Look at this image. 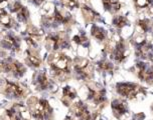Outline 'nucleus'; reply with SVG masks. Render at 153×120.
<instances>
[{"instance_id": "obj_1", "label": "nucleus", "mask_w": 153, "mask_h": 120, "mask_svg": "<svg viewBox=\"0 0 153 120\" xmlns=\"http://www.w3.org/2000/svg\"><path fill=\"white\" fill-rule=\"evenodd\" d=\"M28 106L32 117L37 120H48L53 114V109L45 99L32 97L28 100Z\"/></svg>"}, {"instance_id": "obj_2", "label": "nucleus", "mask_w": 153, "mask_h": 120, "mask_svg": "<svg viewBox=\"0 0 153 120\" xmlns=\"http://www.w3.org/2000/svg\"><path fill=\"white\" fill-rule=\"evenodd\" d=\"M48 64L51 71L57 77L65 76L71 72V59L64 53H54L51 55Z\"/></svg>"}, {"instance_id": "obj_3", "label": "nucleus", "mask_w": 153, "mask_h": 120, "mask_svg": "<svg viewBox=\"0 0 153 120\" xmlns=\"http://www.w3.org/2000/svg\"><path fill=\"white\" fill-rule=\"evenodd\" d=\"M132 43L136 51V55L142 59H151L153 55V44L143 34H138L133 38Z\"/></svg>"}, {"instance_id": "obj_4", "label": "nucleus", "mask_w": 153, "mask_h": 120, "mask_svg": "<svg viewBox=\"0 0 153 120\" xmlns=\"http://www.w3.org/2000/svg\"><path fill=\"white\" fill-rule=\"evenodd\" d=\"M0 69L3 72L10 73L15 77H21L25 73V67L17 60L12 58H4L0 61Z\"/></svg>"}, {"instance_id": "obj_5", "label": "nucleus", "mask_w": 153, "mask_h": 120, "mask_svg": "<svg viewBox=\"0 0 153 120\" xmlns=\"http://www.w3.org/2000/svg\"><path fill=\"white\" fill-rule=\"evenodd\" d=\"M117 92L123 97L129 98V99H133L136 98L138 95H140L142 93H145L143 87H141L140 85L136 83H118L116 86Z\"/></svg>"}, {"instance_id": "obj_6", "label": "nucleus", "mask_w": 153, "mask_h": 120, "mask_svg": "<svg viewBox=\"0 0 153 120\" xmlns=\"http://www.w3.org/2000/svg\"><path fill=\"white\" fill-rule=\"evenodd\" d=\"M74 70H75L78 78L82 80H89L93 75V67L89 60L84 58H76L74 62Z\"/></svg>"}, {"instance_id": "obj_7", "label": "nucleus", "mask_w": 153, "mask_h": 120, "mask_svg": "<svg viewBox=\"0 0 153 120\" xmlns=\"http://www.w3.org/2000/svg\"><path fill=\"white\" fill-rule=\"evenodd\" d=\"M46 45H48V49L57 50V49L69 48L70 41L68 39V36L65 33H56L48 36V38H46Z\"/></svg>"}, {"instance_id": "obj_8", "label": "nucleus", "mask_w": 153, "mask_h": 120, "mask_svg": "<svg viewBox=\"0 0 153 120\" xmlns=\"http://www.w3.org/2000/svg\"><path fill=\"white\" fill-rule=\"evenodd\" d=\"M139 79L148 84H153V66L146 62H138L135 65Z\"/></svg>"}, {"instance_id": "obj_9", "label": "nucleus", "mask_w": 153, "mask_h": 120, "mask_svg": "<svg viewBox=\"0 0 153 120\" xmlns=\"http://www.w3.org/2000/svg\"><path fill=\"white\" fill-rule=\"evenodd\" d=\"M111 56L114 59V61L118 62V63H121L127 58V48L124 40L119 39L115 41L111 49Z\"/></svg>"}, {"instance_id": "obj_10", "label": "nucleus", "mask_w": 153, "mask_h": 120, "mask_svg": "<svg viewBox=\"0 0 153 120\" xmlns=\"http://www.w3.org/2000/svg\"><path fill=\"white\" fill-rule=\"evenodd\" d=\"M4 82V93L7 95L8 97L12 98H22L25 93V90L22 86H20L18 83L11 82V81L5 79Z\"/></svg>"}, {"instance_id": "obj_11", "label": "nucleus", "mask_w": 153, "mask_h": 120, "mask_svg": "<svg viewBox=\"0 0 153 120\" xmlns=\"http://www.w3.org/2000/svg\"><path fill=\"white\" fill-rule=\"evenodd\" d=\"M88 100H90L92 103H94L95 105H102L106 101V91L105 89L100 87H88Z\"/></svg>"}, {"instance_id": "obj_12", "label": "nucleus", "mask_w": 153, "mask_h": 120, "mask_svg": "<svg viewBox=\"0 0 153 120\" xmlns=\"http://www.w3.org/2000/svg\"><path fill=\"white\" fill-rule=\"evenodd\" d=\"M28 111L21 104H14L6 110V115L9 120H29Z\"/></svg>"}, {"instance_id": "obj_13", "label": "nucleus", "mask_w": 153, "mask_h": 120, "mask_svg": "<svg viewBox=\"0 0 153 120\" xmlns=\"http://www.w3.org/2000/svg\"><path fill=\"white\" fill-rule=\"evenodd\" d=\"M10 10L12 13H14L16 17L20 22H26L27 19L29 17V11L28 9L23 6L19 1H14L10 5Z\"/></svg>"}, {"instance_id": "obj_14", "label": "nucleus", "mask_w": 153, "mask_h": 120, "mask_svg": "<svg viewBox=\"0 0 153 120\" xmlns=\"http://www.w3.org/2000/svg\"><path fill=\"white\" fill-rule=\"evenodd\" d=\"M0 44H1L3 48L9 49V50H13V51H18L19 48H20V40L15 35L7 34L1 39Z\"/></svg>"}, {"instance_id": "obj_15", "label": "nucleus", "mask_w": 153, "mask_h": 120, "mask_svg": "<svg viewBox=\"0 0 153 120\" xmlns=\"http://www.w3.org/2000/svg\"><path fill=\"white\" fill-rule=\"evenodd\" d=\"M74 112L79 120H93L92 114L89 111L88 106L84 102L78 101L74 105Z\"/></svg>"}, {"instance_id": "obj_16", "label": "nucleus", "mask_w": 153, "mask_h": 120, "mask_svg": "<svg viewBox=\"0 0 153 120\" xmlns=\"http://www.w3.org/2000/svg\"><path fill=\"white\" fill-rule=\"evenodd\" d=\"M33 83L38 90H48L53 85V82L48 78V75L45 71H40L35 74Z\"/></svg>"}, {"instance_id": "obj_17", "label": "nucleus", "mask_w": 153, "mask_h": 120, "mask_svg": "<svg viewBox=\"0 0 153 120\" xmlns=\"http://www.w3.org/2000/svg\"><path fill=\"white\" fill-rule=\"evenodd\" d=\"M111 106H112L113 113L115 114L116 117H122V116H124L125 114H127L128 112V106L126 104V102L123 101V100H120V99L113 100Z\"/></svg>"}, {"instance_id": "obj_18", "label": "nucleus", "mask_w": 153, "mask_h": 120, "mask_svg": "<svg viewBox=\"0 0 153 120\" xmlns=\"http://www.w3.org/2000/svg\"><path fill=\"white\" fill-rule=\"evenodd\" d=\"M102 2L105 10H107L110 13L118 12L122 7L121 2L118 1V0H102Z\"/></svg>"}, {"instance_id": "obj_19", "label": "nucleus", "mask_w": 153, "mask_h": 120, "mask_svg": "<svg viewBox=\"0 0 153 120\" xmlns=\"http://www.w3.org/2000/svg\"><path fill=\"white\" fill-rule=\"evenodd\" d=\"M82 12H83V15L85 19H86V21H88V22H94V21L99 20V18H100V15L98 14L95 10H93L92 8L86 6V5L82 6Z\"/></svg>"}, {"instance_id": "obj_20", "label": "nucleus", "mask_w": 153, "mask_h": 120, "mask_svg": "<svg viewBox=\"0 0 153 120\" xmlns=\"http://www.w3.org/2000/svg\"><path fill=\"white\" fill-rule=\"evenodd\" d=\"M76 97V92L75 89L70 86L64 87V89H62V102H64L65 104L68 105L71 101H73Z\"/></svg>"}, {"instance_id": "obj_21", "label": "nucleus", "mask_w": 153, "mask_h": 120, "mask_svg": "<svg viewBox=\"0 0 153 120\" xmlns=\"http://www.w3.org/2000/svg\"><path fill=\"white\" fill-rule=\"evenodd\" d=\"M26 61L32 67H39L42 64V60H40L39 56L33 50H29V49L26 51Z\"/></svg>"}, {"instance_id": "obj_22", "label": "nucleus", "mask_w": 153, "mask_h": 120, "mask_svg": "<svg viewBox=\"0 0 153 120\" xmlns=\"http://www.w3.org/2000/svg\"><path fill=\"white\" fill-rule=\"evenodd\" d=\"M91 34L93 37H95L96 39L99 40V41H104V40L107 38V31L104 28H102V27L97 26V25H95V24L91 28Z\"/></svg>"}, {"instance_id": "obj_23", "label": "nucleus", "mask_w": 153, "mask_h": 120, "mask_svg": "<svg viewBox=\"0 0 153 120\" xmlns=\"http://www.w3.org/2000/svg\"><path fill=\"white\" fill-rule=\"evenodd\" d=\"M113 25L118 29H123L124 27L129 26V20L124 15H117L113 18Z\"/></svg>"}, {"instance_id": "obj_24", "label": "nucleus", "mask_w": 153, "mask_h": 120, "mask_svg": "<svg viewBox=\"0 0 153 120\" xmlns=\"http://www.w3.org/2000/svg\"><path fill=\"white\" fill-rule=\"evenodd\" d=\"M136 25H137V28L140 30V34H144L149 32L150 29H151V21L149 19L142 18L137 21Z\"/></svg>"}, {"instance_id": "obj_25", "label": "nucleus", "mask_w": 153, "mask_h": 120, "mask_svg": "<svg viewBox=\"0 0 153 120\" xmlns=\"http://www.w3.org/2000/svg\"><path fill=\"white\" fill-rule=\"evenodd\" d=\"M0 23L8 28L12 26V19L3 8H0Z\"/></svg>"}, {"instance_id": "obj_26", "label": "nucleus", "mask_w": 153, "mask_h": 120, "mask_svg": "<svg viewBox=\"0 0 153 120\" xmlns=\"http://www.w3.org/2000/svg\"><path fill=\"white\" fill-rule=\"evenodd\" d=\"M98 68H99L101 71L107 72V73H113L114 71V65L106 59H103L98 62Z\"/></svg>"}, {"instance_id": "obj_27", "label": "nucleus", "mask_w": 153, "mask_h": 120, "mask_svg": "<svg viewBox=\"0 0 153 120\" xmlns=\"http://www.w3.org/2000/svg\"><path fill=\"white\" fill-rule=\"evenodd\" d=\"M73 40H74V42H76L78 45H82V46H84V47H88L89 46V39L84 32H81L80 34L74 36Z\"/></svg>"}, {"instance_id": "obj_28", "label": "nucleus", "mask_w": 153, "mask_h": 120, "mask_svg": "<svg viewBox=\"0 0 153 120\" xmlns=\"http://www.w3.org/2000/svg\"><path fill=\"white\" fill-rule=\"evenodd\" d=\"M134 4L137 9H146L153 7V0H134Z\"/></svg>"}, {"instance_id": "obj_29", "label": "nucleus", "mask_w": 153, "mask_h": 120, "mask_svg": "<svg viewBox=\"0 0 153 120\" xmlns=\"http://www.w3.org/2000/svg\"><path fill=\"white\" fill-rule=\"evenodd\" d=\"M62 6L70 8V9H75L79 7V2L76 0H61Z\"/></svg>"}, {"instance_id": "obj_30", "label": "nucleus", "mask_w": 153, "mask_h": 120, "mask_svg": "<svg viewBox=\"0 0 153 120\" xmlns=\"http://www.w3.org/2000/svg\"><path fill=\"white\" fill-rule=\"evenodd\" d=\"M28 1H30L32 4L36 5V6H39L40 4H42L45 2V0H28Z\"/></svg>"}, {"instance_id": "obj_31", "label": "nucleus", "mask_w": 153, "mask_h": 120, "mask_svg": "<svg viewBox=\"0 0 153 120\" xmlns=\"http://www.w3.org/2000/svg\"><path fill=\"white\" fill-rule=\"evenodd\" d=\"M5 1H7V0H0V4L3 3V2H5Z\"/></svg>"}, {"instance_id": "obj_32", "label": "nucleus", "mask_w": 153, "mask_h": 120, "mask_svg": "<svg viewBox=\"0 0 153 120\" xmlns=\"http://www.w3.org/2000/svg\"><path fill=\"white\" fill-rule=\"evenodd\" d=\"M65 120H73V119L71 118V117H67V118H65Z\"/></svg>"}, {"instance_id": "obj_33", "label": "nucleus", "mask_w": 153, "mask_h": 120, "mask_svg": "<svg viewBox=\"0 0 153 120\" xmlns=\"http://www.w3.org/2000/svg\"><path fill=\"white\" fill-rule=\"evenodd\" d=\"M152 108H153V107H152Z\"/></svg>"}]
</instances>
